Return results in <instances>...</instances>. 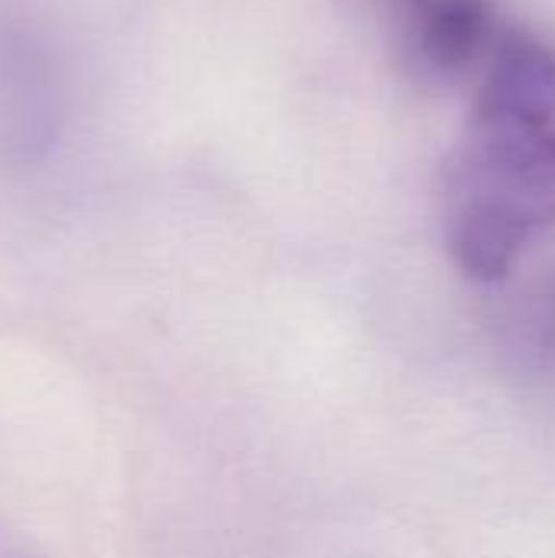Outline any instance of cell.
Here are the masks:
<instances>
[{
    "instance_id": "cell-1",
    "label": "cell",
    "mask_w": 555,
    "mask_h": 558,
    "mask_svg": "<svg viewBox=\"0 0 555 558\" xmlns=\"http://www.w3.org/2000/svg\"><path fill=\"white\" fill-rule=\"evenodd\" d=\"M445 245L481 284L504 281L555 229V46L500 33L445 173Z\"/></svg>"
},
{
    "instance_id": "cell-2",
    "label": "cell",
    "mask_w": 555,
    "mask_h": 558,
    "mask_svg": "<svg viewBox=\"0 0 555 558\" xmlns=\"http://www.w3.org/2000/svg\"><path fill=\"white\" fill-rule=\"evenodd\" d=\"M406 3V10H415V7H425V3H432V0H402Z\"/></svg>"
}]
</instances>
